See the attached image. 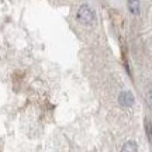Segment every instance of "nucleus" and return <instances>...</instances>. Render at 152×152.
Returning <instances> with one entry per match:
<instances>
[{
    "instance_id": "39448f33",
    "label": "nucleus",
    "mask_w": 152,
    "mask_h": 152,
    "mask_svg": "<svg viewBox=\"0 0 152 152\" xmlns=\"http://www.w3.org/2000/svg\"><path fill=\"white\" fill-rule=\"evenodd\" d=\"M145 130H147L148 140H149V142L152 144V127H151V121H149V120H147V121H145Z\"/></svg>"
},
{
    "instance_id": "423d86ee",
    "label": "nucleus",
    "mask_w": 152,
    "mask_h": 152,
    "mask_svg": "<svg viewBox=\"0 0 152 152\" xmlns=\"http://www.w3.org/2000/svg\"><path fill=\"white\" fill-rule=\"evenodd\" d=\"M147 103H148V106L152 109V89H149V92L147 93Z\"/></svg>"
},
{
    "instance_id": "7ed1b4c3",
    "label": "nucleus",
    "mask_w": 152,
    "mask_h": 152,
    "mask_svg": "<svg viewBox=\"0 0 152 152\" xmlns=\"http://www.w3.org/2000/svg\"><path fill=\"white\" fill-rule=\"evenodd\" d=\"M128 10L132 13V14H140V6H141V1L140 0H128Z\"/></svg>"
},
{
    "instance_id": "f257e3e1",
    "label": "nucleus",
    "mask_w": 152,
    "mask_h": 152,
    "mask_svg": "<svg viewBox=\"0 0 152 152\" xmlns=\"http://www.w3.org/2000/svg\"><path fill=\"white\" fill-rule=\"evenodd\" d=\"M77 20L82 23V24H89L92 26L96 21V14H94V10L92 7H89L87 4L80 6V9L77 10Z\"/></svg>"
},
{
    "instance_id": "20e7f679",
    "label": "nucleus",
    "mask_w": 152,
    "mask_h": 152,
    "mask_svg": "<svg viewBox=\"0 0 152 152\" xmlns=\"http://www.w3.org/2000/svg\"><path fill=\"white\" fill-rule=\"evenodd\" d=\"M137 149H138V147H137V142L135 141H128V142H125L124 144V147L121 148V151L123 152H135Z\"/></svg>"
},
{
    "instance_id": "f03ea898",
    "label": "nucleus",
    "mask_w": 152,
    "mask_h": 152,
    "mask_svg": "<svg viewBox=\"0 0 152 152\" xmlns=\"http://www.w3.org/2000/svg\"><path fill=\"white\" fill-rule=\"evenodd\" d=\"M118 100H120V104H121L123 107H131V106L134 104V96H132V93L128 92V90H124V92L120 93Z\"/></svg>"
}]
</instances>
